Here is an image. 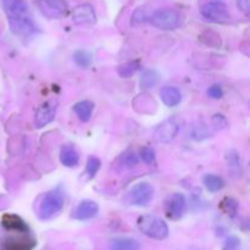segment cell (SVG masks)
Listing matches in <instances>:
<instances>
[{
	"label": "cell",
	"mask_w": 250,
	"mask_h": 250,
	"mask_svg": "<svg viewBox=\"0 0 250 250\" xmlns=\"http://www.w3.org/2000/svg\"><path fill=\"white\" fill-rule=\"evenodd\" d=\"M227 159H229V168H231V171H233V172H237V173L242 172L241 159H239L238 153H237L236 150H229Z\"/></svg>",
	"instance_id": "7402d4cb"
},
{
	"label": "cell",
	"mask_w": 250,
	"mask_h": 250,
	"mask_svg": "<svg viewBox=\"0 0 250 250\" xmlns=\"http://www.w3.org/2000/svg\"><path fill=\"white\" fill-rule=\"evenodd\" d=\"M100 165H102V163H100V160L97 156H89V158H88L85 171H87V175L89 176V178H93L97 175L98 171H99L100 168Z\"/></svg>",
	"instance_id": "ffe728a7"
},
{
	"label": "cell",
	"mask_w": 250,
	"mask_h": 250,
	"mask_svg": "<svg viewBox=\"0 0 250 250\" xmlns=\"http://www.w3.org/2000/svg\"><path fill=\"white\" fill-rule=\"evenodd\" d=\"M159 80H160V77H159V73L156 71L144 70L141 77V87L143 89H150L158 84Z\"/></svg>",
	"instance_id": "d6986e66"
},
{
	"label": "cell",
	"mask_w": 250,
	"mask_h": 250,
	"mask_svg": "<svg viewBox=\"0 0 250 250\" xmlns=\"http://www.w3.org/2000/svg\"><path fill=\"white\" fill-rule=\"evenodd\" d=\"M222 204H224L225 210H226V212L229 216H234V215H236L237 209H238V205H237L236 200L231 199V198H226Z\"/></svg>",
	"instance_id": "f1b7e54d"
},
{
	"label": "cell",
	"mask_w": 250,
	"mask_h": 250,
	"mask_svg": "<svg viewBox=\"0 0 250 250\" xmlns=\"http://www.w3.org/2000/svg\"><path fill=\"white\" fill-rule=\"evenodd\" d=\"M237 4H238V7L244 14H249V0H237Z\"/></svg>",
	"instance_id": "1f68e13d"
},
{
	"label": "cell",
	"mask_w": 250,
	"mask_h": 250,
	"mask_svg": "<svg viewBox=\"0 0 250 250\" xmlns=\"http://www.w3.org/2000/svg\"><path fill=\"white\" fill-rule=\"evenodd\" d=\"M141 159L143 160V163L150 165L154 161V159H155V151H154V149L150 148V146H144V148H142Z\"/></svg>",
	"instance_id": "484cf974"
},
{
	"label": "cell",
	"mask_w": 250,
	"mask_h": 250,
	"mask_svg": "<svg viewBox=\"0 0 250 250\" xmlns=\"http://www.w3.org/2000/svg\"><path fill=\"white\" fill-rule=\"evenodd\" d=\"M1 2L10 28L15 34L27 37L36 32V24L32 21L28 5L24 0H1Z\"/></svg>",
	"instance_id": "6da1fadb"
},
{
	"label": "cell",
	"mask_w": 250,
	"mask_h": 250,
	"mask_svg": "<svg viewBox=\"0 0 250 250\" xmlns=\"http://www.w3.org/2000/svg\"><path fill=\"white\" fill-rule=\"evenodd\" d=\"M94 103L90 102V100H82V102L77 103V104L73 106V111L76 112V115L78 116V119L82 122L89 121L90 117L93 115V110H94Z\"/></svg>",
	"instance_id": "9a60e30c"
},
{
	"label": "cell",
	"mask_w": 250,
	"mask_h": 250,
	"mask_svg": "<svg viewBox=\"0 0 250 250\" xmlns=\"http://www.w3.org/2000/svg\"><path fill=\"white\" fill-rule=\"evenodd\" d=\"M60 161L66 167H75L80 163V154L71 144L63 146L60 150Z\"/></svg>",
	"instance_id": "4fadbf2b"
},
{
	"label": "cell",
	"mask_w": 250,
	"mask_h": 250,
	"mask_svg": "<svg viewBox=\"0 0 250 250\" xmlns=\"http://www.w3.org/2000/svg\"><path fill=\"white\" fill-rule=\"evenodd\" d=\"M148 20L149 15L146 7H139V9H137L136 11L133 12V15H132V22L136 24L144 23V22H146Z\"/></svg>",
	"instance_id": "cb8c5ba5"
},
{
	"label": "cell",
	"mask_w": 250,
	"mask_h": 250,
	"mask_svg": "<svg viewBox=\"0 0 250 250\" xmlns=\"http://www.w3.org/2000/svg\"><path fill=\"white\" fill-rule=\"evenodd\" d=\"M138 67H139L138 62H127V63H124V65L120 66L119 70H117V72H119V75L121 76V77L128 78V77H131V76L133 75L137 70H138Z\"/></svg>",
	"instance_id": "603a6c76"
},
{
	"label": "cell",
	"mask_w": 250,
	"mask_h": 250,
	"mask_svg": "<svg viewBox=\"0 0 250 250\" xmlns=\"http://www.w3.org/2000/svg\"><path fill=\"white\" fill-rule=\"evenodd\" d=\"M33 244L28 246L27 241H11L6 244L7 250H31Z\"/></svg>",
	"instance_id": "4316f807"
},
{
	"label": "cell",
	"mask_w": 250,
	"mask_h": 250,
	"mask_svg": "<svg viewBox=\"0 0 250 250\" xmlns=\"http://www.w3.org/2000/svg\"><path fill=\"white\" fill-rule=\"evenodd\" d=\"M2 225L5 229H12V231L22 232V233L27 231V225L24 224L21 217L16 216V215H4Z\"/></svg>",
	"instance_id": "e0dca14e"
},
{
	"label": "cell",
	"mask_w": 250,
	"mask_h": 250,
	"mask_svg": "<svg viewBox=\"0 0 250 250\" xmlns=\"http://www.w3.org/2000/svg\"><path fill=\"white\" fill-rule=\"evenodd\" d=\"M122 164H124L126 167H133L138 164V156L134 154V151H126V153L122 155Z\"/></svg>",
	"instance_id": "d4e9b609"
},
{
	"label": "cell",
	"mask_w": 250,
	"mask_h": 250,
	"mask_svg": "<svg viewBox=\"0 0 250 250\" xmlns=\"http://www.w3.org/2000/svg\"><path fill=\"white\" fill-rule=\"evenodd\" d=\"M72 20L76 24H94L97 22L94 7L90 4H81L75 7Z\"/></svg>",
	"instance_id": "30bf717a"
},
{
	"label": "cell",
	"mask_w": 250,
	"mask_h": 250,
	"mask_svg": "<svg viewBox=\"0 0 250 250\" xmlns=\"http://www.w3.org/2000/svg\"><path fill=\"white\" fill-rule=\"evenodd\" d=\"M187 208L186 198L180 193H175L168 198L166 203V214L171 220H180Z\"/></svg>",
	"instance_id": "9c48e42d"
},
{
	"label": "cell",
	"mask_w": 250,
	"mask_h": 250,
	"mask_svg": "<svg viewBox=\"0 0 250 250\" xmlns=\"http://www.w3.org/2000/svg\"><path fill=\"white\" fill-rule=\"evenodd\" d=\"M98 212H99V205L97 203L93 200H83L73 211V217L80 221H84L94 217Z\"/></svg>",
	"instance_id": "7c38bea8"
},
{
	"label": "cell",
	"mask_w": 250,
	"mask_h": 250,
	"mask_svg": "<svg viewBox=\"0 0 250 250\" xmlns=\"http://www.w3.org/2000/svg\"><path fill=\"white\" fill-rule=\"evenodd\" d=\"M154 195V188L150 183L142 182L134 186L128 194L129 203L137 207H144L151 202Z\"/></svg>",
	"instance_id": "52a82bcc"
},
{
	"label": "cell",
	"mask_w": 250,
	"mask_h": 250,
	"mask_svg": "<svg viewBox=\"0 0 250 250\" xmlns=\"http://www.w3.org/2000/svg\"><path fill=\"white\" fill-rule=\"evenodd\" d=\"M203 183H204L205 188L211 193L219 192V190H221L225 186L224 180H222L220 176L210 175V173H208V175L204 176V178H203Z\"/></svg>",
	"instance_id": "ac0fdd59"
},
{
	"label": "cell",
	"mask_w": 250,
	"mask_h": 250,
	"mask_svg": "<svg viewBox=\"0 0 250 250\" xmlns=\"http://www.w3.org/2000/svg\"><path fill=\"white\" fill-rule=\"evenodd\" d=\"M149 20L154 27L163 29V31L176 29L182 23V17H181L180 12L173 9H167V7L155 10L149 17Z\"/></svg>",
	"instance_id": "5b68a950"
},
{
	"label": "cell",
	"mask_w": 250,
	"mask_h": 250,
	"mask_svg": "<svg viewBox=\"0 0 250 250\" xmlns=\"http://www.w3.org/2000/svg\"><path fill=\"white\" fill-rule=\"evenodd\" d=\"M138 229L146 237L158 241L167 238L168 236V226L163 219L155 216V215L146 214L138 219Z\"/></svg>",
	"instance_id": "7a4b0ae2"
},
{
	"label": "cell",
	"mask_w": 250,
	"mask_h": 250,
	"mask_svg": "<svg viewBox=\"0 0 250 250\" xmlns=\"http://www.w3.org/2000/svg\"><path fill=\"white\" fill-rule=\"evenodd\" d=\"M73 59H75V62L83 68L88 67V66L90 65V62H92V56H90L87 51L83 50L76 51V53L73 54Z\"/></svg>",
	"instance_id": "44dd1931"
},
{
	"label": "cell",
	"mask_w": 250,
	"mask_h": 250,
	"mask_svg": "<svg viewBox=\"0 0 250 250\" xmlns=\"http://www.w3.org/2000/svg\"><path fill=\"white\" fill-rule=\"evenodd\" d=\"M241 239L236 236H231L226 239L225 242L224 250H239L241 249Z\"/></svg>",
	"instance_id": "83f0119b"
},
{
	"label": "cell",
	"mask_w": 250,
	"mask_h": 250,
	"mask_svg": "<svg viewBox=\"0 0 250 250\" xmlns=\"http://www.w3.org/2000/svg\"><path fill=\"white\" fill-rule=\"evenodd\" d=\"M178 134V125L172 120L163 122L155 131V139L160 143H170Z\"/></svg>",
	"instance_id": "8fae6325"
},
{
	"label": "cell",
	"mask_w": 250,
	"mask_h": 250,
	"mask_svg": "<svg viewBox=\"0 0 250 250\" xmlns=\"http://www.w3.org/2000/svg\"><path fill=\"white\" fill-rule=\"evenodd\" d=\"M212 121H214V125L216 128H225V127L227 126V121L226 119H225L222 115H216V116L212 119Z\"/></svg>",
	"instance_id": "4dcf8cb0"
},
{
	"label": "cell",
	"mask_w": 250,
	"mask_h": 250,
	"mask_svg": "<svg viewBox=\"0 0 250 250\" xmlns=\"http://www.w3.org/2000/svg\"><path fill=\"white\" fill-rule=\"evenodd\" d=\"M111 250H139L141 243L133 238H115L110 243Z\"/></svg>",
	"instance_id": "2e32d148"
},
{
	"label": "cell",
	"mask_w": 250,
	"mask_h": 250,
	"mask_svg": "<svg viewBox=\"0 0 250 250\" xmlns=\"http://www.w3.org/2000/svg\"><path fill=\"white\" fill-rule=\"evenodd\" d=\"M63 202V192L60 187L48 192L39 204V217L42 220H49L55 216L62 209Z\"/></svg>",
	"instance_id": "277c9868"
},
{
	"label": "cell",
	"mask_w": 250,
	"mask_h": 250,
	"mask_svg": "<svg viewBox=\"0 0 250 250\" xmlns=\"http://www.w3.org/2000/svg\"><path fill=\"white\" fill-rule=\"evenodd\" d=\"M208 94H209V97L212 98V99H221L222 95H224V90H222L221 85L214 84L209 88Z\"/></svg>",
	"instance_id": "f546056e"
},
{
	"label": "cell",
	"mask_w": 250,
	"mask_h": 250,
	"mask_svg": "<svg viewBox=\"0 0 250 250\" xmlns=\"http://www.w3.org/2000/svg\"><path fill=\"white\" fill-rule=\"evenodd\" d=\"M200 14L205 20L214 23L225 24L231 21L226 4L221 0H199Z\"/></svg>",
	"instance_id": "3957f363"
},
{
	"label": "cell",
	"mask_w": 250,
	"mask_h": 250,
	"mask_svg": "<svg viewBox=\"0 0 250 250\" xmlns=\"http://www.w3.org/2000/svg\"><path fill=\"white\" fill-rule=\"evenodd\" d=\"M160 98L166 106L173 107L180 104L181 100H182V94H181L178 88L167 85L160 90Z\"/></svg>",
	"instance_id": "5bb4252c"
},
{
	"label": "cell",
	"mask_w": 250,
	"mask_h": 250,
	"mask_svg": "<svg viewBox=\"0 0 250 250\" xmlns=\"http://www.w3.org/2000/svg\"><path fill=\"white\" fill-rule=\"evenodd\" d=\"M36 4L46 19H60L68 12V5L65 0H36Z\"/></svg>",
	"instance_id": "8992f818"
},
{
	"label": "cell",
	"mask_w": 250,
	"mask_h": 250,
	"mask_svg": "<svg viewBox=\"0 0 250 250\" xmlns=\"http://www.w3.org/2000/svg\"><path fill=\"white\" fill-rule=\"evenodd\" d=\"M56 110H58V103L55 100H49V102L42 104L34 116V124H36L37 128H42L50 124L55 119Z\"/></svg>",
	"instance_id": "ba28073f"
}]
</instances>
